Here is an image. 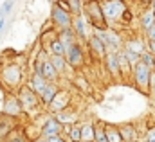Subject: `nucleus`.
I'll return each mask as SVG.
<instances>
[{
    "mask_svg": "<svg viewBox=\"0 0 155 142\" xmlns=\"http://www.w3.org/2000/svg\"><path fill=\"white\" fill-rule=\"evenodd\" d=\"M4 29V18H0V31Z\"/></svg>",
    "mask_w": 155,
    "mask_h": 142,
    "instance_id": "obj_34",
    "label": "nucleus"
},
{
    "mask_svg": "<svg viewBox=\"0 0 155 142\" xmlns=\"http://www.w3.org/2000/svg\"><path fill=\"white\" fill-rule=\"evenodd\" d=\"M43 142H65V139L60 137V135H54V137H45Z\"/></svg>",
    "mask_w": 155,
    "mask_h": 142,
    "instance_id": "obj_30",
    "label": "nucleus"
},
{
    "mask_svg": "<svg viewBox=\"0 0 155 142\" xmlns=\"http://www.w3.org/2000/svg\"><path fill=\"white\" fill-rule=\"evenodd\" d=\"M74 29H76V33L81 36V38L87 36V33H85V18H83L81 15H78V18L74 20Z\"/></svg>",
    "mask_w": 155,
    "mask_h": 142,
    "instance_id": "obj_25",
    "label": "nucleus"
},
{
    "mask_svg": "<svg viewBox=\"0 0 155 142\" xmlns=\"http://www.w3.org/2000/svg\"><path fill=\"white\" fill-rule=\"evenodd\" d=\"M38 142H43V139H41V140H38Z\"/></svg>",
    "mask_w": 155,
    "mask_h": 142,
    "instance_id": "obj_38",
    "label": "nucleus"
},
{
    "mask_svg": "<svg viewBox=\"0 0 155 142\" xmlns=\"http://www.w3.org/2000/svg\"><path fill=\"white\" fill-rule=\"evenodd\" d=\"M117 69L121 74H128L130 72V63L124 58V52H117Z\"/></svg>",
    "mask_w": 155,
    "mask_h": 142,
    "instance_id": "obj_19",
    "label": "nucleus"
},
{
    "mask_svg": "<svg viewBox=\"0 0 155 142\" xmlns=\"http://www.w3.org/2000/svg\"><path fill=\"white\" fill-rule=\"evenodd\" d=\"M56 94H58V88H56L52 83H47V86L41 90V94H40V95H41V101H43L45 105H51V103H52V99L56 97Z\"/></svg>",
    "mask_w": 155,
    "mask_h": 142,
    "instance_id": "obj_12",
    "label": "nucleus"
},
{
    "mask_svg": "<svg viewBox=\"0 0 155 142\" xmlns=\"http://www.w3.org/2000/svg\"><path fill=\"white\" fill-rule=\"evenodd\" d=\"M18 103H20L22 110H31V108H35L38 105V99H36V94H35L29 86H24V88L20 90Z\"/></svg>",
    "mask_w": 155,
    "mask_h": 142,
    "instance_id": "obj_6",
    "label": "nucleus"
},
{
    "mask_svg": "<svg viewBox=\"0 0 155 142\" xmlns=\"http://www.w3.org/2000/svg\"><path fill=\"white\" fill-rule=\"evenodd\" d=\"M51 15H52V24H56L58 27H61V31L71 29L72 18H71V15H69L67 9L60 7L58 4H52V13H51Z\"/></svg>",
    "mask_w": 155,
    "mask_h": 142,
    "instance_id": "obj_2",
    "label": "nucleus"
},
{
    "mask_svg": "<svg viewBox=\"0 0 155 142\" xmlns=\"http://www.w3.org/2000/svg\"><path fill=\"white\" fill-rule=\"evenodd\" d=\"M79 133H81V142H94L96 126L94 124H83L79 128Z\"/></svg>",
    "mask_w": 155,
    "mask_h": 142,
    "instance_id": "obj_13",
    "label": "nucleus"
},
{
    "mask_svg": "<svg viewBox=\"0 0 155 142\" xmlns=\"http://www.w3.org/2000/svg\"><path fill=\"white\" fill-rule=\"evenodd\" d=\"M134 74H135V83L146 90L148 83H150V77H152V69H148L146 65H143L141 61L134 67Z\"/></svg>",
    "mask_w": 155,
    "mask_h": 142,
    "instance_id": "obj_5",
    "label": "nucleus"
},
{
    "mask_svg": "<svg viewBox=\"0 0 155 142\" xmlns=\"http://www.w3.org/2000/svg\"><path fill=\"white\" fill-rule=\"evenodd\" d=\"M87 11H88V18L92 22V25L96 27V31H105L107 29V25H105L107 22H105V16H103L99 2H88L87 4Z\"/></svg>",
    "mask_w": 155,
    "mask_h": 142,
    "instance_id": "obj_1",
    "label": "nucleus"
},
{
    "mask_svg": "<svg viewBox=\"0 0 155 142\" xmlns=\"http://www.w3.org/2000/svg\"><path fill=\"white\" fill-rule=\"evenodd\" d=\"M124 50L141 56V54L144 52V47H143V43H141L139 40H130V41H126V49H124Z\"/></svg>",
    "mask_w": 155,
    "mask_h": 142,
    "instance_id": "obj_16",
    "label": "nucleus"
},
{
    "mask_svg": "<svg viewBox=\"0 0 155 142\" xmlns=\"http://www.w3.org/2000/svg\"><path fill=\"white\" fill-rule=\"evenodd\" d=\"M51 52H52V56H65V49L61 47V43L58 41V38H54L51 41Z\"/></svg>",
    "mask_w": 155,
    "mask_h": 142,
    "instance_id": "obj_24",
    "label": "nucleus"
},
{
    "mask_svg": "<svg viewBox=\"0 0 155 142\" xmlns=\"http://www.w3.org/2000/svg\"><path fill=\"white\" fill-rule=\"evenodd\" d=\"M35 74H40L45 81H47V79L54 81V79L58 77V72L54 70V67H52V63H51L49 60H45V61H38V63H36V70H35Z\"/></svg>",
    "mask_w": 155,
    "mask_h": 142,
    "instance_id": "obj_7",
    "label": "nucleus"
},
{
    "mask_svg": "<svg viewBox=\"0 0 155 142\" xmlns=\"http://www.w3.org/2000/svg\"><path fill=\"white\" fill-rule=\"evenodd\" d=\"M71 140L72 142H81V133H79V128L74 126L72 130H71Z\"/></svg>",
    "mask_w": 155,
    "mask_h": 142,
    "instance_id": "obj_28",
    "label": "nucleus"
},
{
    "mask_svg": "<svg viewBox=\"0 0 155 142\" xmlns=\"http://www.w3.org/2000/svg\"><path fill=\"white\" fill-rule=\"evenodd\" d=\"M103 131H105V137L108 142H121V135H119V130L117 128H110V126H103Z\"/></svg>",
    "mask_w": 155,
    "mask_h": 142,
    "instance_id": "obj_18",
    "label": "nucleus"
},
{
    "mask_svg": "<svg viewBox=\"0 0 155 142\" xmlns=\"http://www.w3.org/2000/svg\"><path fill=\"white\" fill-rule=\"evenodd\" d=\"M20 111H22V106H20V103H18L16 97L5 101V113H9V115H18Z\"/></svg>",
    "mask_w": 155,
    "mask_h": 142,
    "instance_id": "obj_17",
    "label": "nucleus"
},
{
    "mask_svg": "<svg viewBox=\"0 0 155 142\" xmlns=\"http://www.w3.org/2000/svg\"><path fill=\"white\" fill-rule=\"evenodd\" d=\"M60 130H61V124L56 119H49V121H45V124L41 128V135L43 137H54V135H60Z\"/></svg>",
    "mask_w": 155,
    "mask_h": 142,
    "instance_id": "obj_9",
    "label": "nucleus"
},
{
    "mask_svg": "<svg viewBox=\"0 0 155 142\" xmlns=\"http://www.w3.org/2000/svg\"><path fill=\"white\" fill-rule=\"evenodd\" d=\"M153 95H155V81H153Z\"/></svg>",
    "mask_w": 155,
    "mask_h": 142,
    "instance_id": "obj_36",
    "label": "nucleus"
},
{
    "mask_svg": "<svg viewBox=\"0 0 155 142\" xmlns=\"http://www.w3.org/2000/svg\"><path fill=\"white\" fill-rule=\"evenodd\" d=\"M150 50H152L150 54H152V56L155 58V41H150Z\"/></svg>",
    "mask_w": 155,
    "mask_h": 142,
    "instance_id": "obj_33",
    "label": "nucleus"
},
{
    "mask_svg": "<svg viewBox=\"0 0 155 142\" xmlns=\"http://www.w3.org/2000/svg\"><path fill=\"white\" fill-rule=\"evenodd\" d=\"M107 67H108V70L112 72L114 76L119 74V69H117V54L116 52H110V54L107 56Z\"/></svg>",
    "mask_w": 155,
    "mask_h": 142,
    "instance_id": "obj_23",
    "label": "nucleus"
},
{
    "mask_svg": "<svg viewBox=\"0 0 155 142\" xmlns=\"http://www.w3.org/2000/svg\"><path fill=\"white\" fill-rule=\"evenodd\" d=\"M88 45H90V49L97 54V56H103L105 54V47H103V43L96 38V36H90V40H88Z\"/></svg>",
    "mask_w": 155,
    "mask_h": 142,
    "instance_id": "obj_22",
    "label": "nucleus"
},
{
    "mask_svg": "<svg viewBox=\"0 0 155 142\" xmlns=\"http://www.w3.org/2000/svg\"><path fill=\"white\" fill-rule=\"evenodd\" d=\"M65 56L69 58V63H71L72 67H79V65L83 63V49H81V45H79V43H74V45L67 50Z\"/></svg>",
    "mask_w": 155,
    "mask_h": 142,
    "instance_id": "obj_8",
    "label": "nucleus"
},
{
    "mask_svg": "<svg viewBox=\"0 0 155 142\" xmlns=\"http://www.w3.org/2000/svg\"><path fill=\"white\" fill-rule=\"evenodd\" d=\"M58 5L63 7V9H65V7H72V11L79 15V13H81V7H83V2H74V0H72V2H65V4H63V2H58Z\"/></svg>",
    "mask_w": 155,
    "mask_h": 142,
    "instance_id": "obj_26",
    "label": "nucleus"
},
{
    "mask_svg": "<svg viewBox=\"0 0 155 142\" xmlns=\"http://www.w3.org/2000/svg\"><path fill=\"white\" fill-rule=\"evenodd\" d=\"M94 142H108L105 137V131H103V126L96 128V135H94Z\"/></svg>",
    "mask_w": 155,
    "mask_h": 142,
    "instance_id": "obj_27",
    "label": "nucleus"
},
{
    "mask_svg": "<svg viewBox=\"0 0 155 142\" xmlns=\"http://www.w3.org/2000/svg\"><path fill=\"white\" fill-rule=\"evenodd\" d=\"M67 101H69V94H63V92H60V90H58L56 97H54V99H52V103H51L52 111H60L61 108L67 105Z\"/></svg>",
    "mask_w": 155,
    "mask_h": 142,
    "instance_id": "obj_14",
    "label": "nucleus"
},
{
    "mask_svg": "<svg viewBox=\"0 0 155 142\" xmlns=\"http://www.w3.org/2000/svg\"><path fill=\"white\" fill-rule=\"evenodd\" d=\"M146 142H155V126L148 130V135H146Z\"/></svg>",
    "mask_w": 155,
    "mask_h": 142,
    "instance_id": "obj_31",
    "label": "nucleus"
},
{
    "mask_svg": "<svg viewBox=\"0 0 155 142\" xmlns=\"http://www.w3.org/2000/svg\"><path fill=\"white\" fill-rule=\"evenodd\" d=\"M103 34H105V49H107V47H114V49H117V47L121 45V38H119L117 33L110 31V29H105Z\"/></svg>",
    "mask_w": 155,
    "mask_h": 142,
    "instance_id": "obj_11",
    "label": "nucleus"
},
{
    "mask_svg": "<svg viewBox=\"0 0 155 142\" xmlns=\"http://www.w3.org/2000/svg\"><path fill=\"white\" fill-rule=\"evenodd\" d=\"M146 36H148L150 41H155V25H152V27L146 31Z\"/></svg>",
    "mask_w": 155,
    "mask_h": 142,
    "instance_id": "obj_32",
    "label": "nucleus"
},
{
    "mask_svg": "<svg viewBox=\"0 0 155 142\" xmlns=\"http://www.w3.org/2000/svg\"><path fill=\"white\" fill-rule=\"evenodd\" d=\"M101 5V11H103V16H105V22H107V18L108 20H117L119 16H123L124 15V11H126V5L123 4V2H107V4H99Z\"/></svg>",
    "mask_w": 155,
    "mask_h": 142,
    "instance_id": "obj_3",
    "label": "nucleus"
},
{
    "mask_svg": "<svg viewBox=\"0 0 155 142\" xmlns=\"http://www.w3.org/2000/svg\"><path fill=\"white\" fill-rule=\"evenodd\" d=\"M2 79H4V83H7L11 86L20 85V81H22V69L18 65H7L2 70Z\"/></svg>",
    "mask_w": 155,
    "mask_h": 142,
    "instance_id": "obj_4",
    "label": "nucleus"
},
{
    "mask_svg": "<svg viewBox=\"0 0 155 142\" xmlns=\"http://www.w3.org/2000/svg\"><path fill=\"white\" fill-rule=\"evenodd\" d=\"M11 7H13V2H9V0L2 4V18H4V16H5V15L11 11Z\"/></svg>",
    "mask_w": 155,
    "mask_h": 142,
    "instance_id": "obj_29",
    "label": "nucleus"
},
{
    "mask_svg": "<svg viewBox=\"0 0 155 142\" xmlns=\"http://www.w3.org/2000/svg\"><path fill=\"white\" fill-rule=\"evenodd\" d=\"M51 63H52V67H54V70L58 72H65L67 69V65H65V60H63V56H51V60H49Z\"/></svg>",
    "mask_w": 155,
    "mask_h": 142,
    "instance_id": "obj_21",
    "label": "nucleus"
},
{
    "mask_svg": "<svg viewBox=\"0 0 155 142\" xmlns=\"http://www.w3.org/2000/svg\"><path fill=\"white\" fill-rule=\"evenodd\" d=\"M58 41L61 43V47L65 49V54H67V50L76 43V38H74V33L71 31V29H65V31H61V34L58 38Z\"/></svg>",
    "mask_w": 155,
    "mask_h": 142,
    "instance_id": "obj_10",
    "label": "nucleus"
},
{
    "mask_svg": "<svg viewBox=\"0 0 155 142\" xmlns=\"http://www.w3.org/2000/svg\"><path fill=\"white\" fill-rule=\"evenodd\" d=\"M47 83H49V81H45V79H43L40 74H35V76H33V79H31V85H29V88H31L35 94H41V90L47 86Z\"/></svg>",
    "mask_w": 155,
    "mask_h": 142,
    "instance_id": "obj_15",
    "label": "nucleus"
},
{
    "mask_svg": "<svg viewBox=\"0 0 155 142\" xmlns=\"http://www.w3.org/2000/svg\"><path fill=\"white\" fill-rule=\"evenodd\" d=\"M141 24H143V27L148 31L152 25H155V15L152 9H148V11H144V15H143V18H141Z\"/></svg>",
    "mask_w": 155,
    "mask_h": 142,
    "instance_id": "obj_20",
    "label": "nucleus"
},
{
    "mask_svg": "<svg viewBox=\"0 0 155 142\" xmlns=\"http://www.w3.org/2000/svg\"><path fill=\"white\" fill-rule=\"evenodd\" d=\"M9 142H24V139H13V140H9Z\"/></svg>",
    "mask_w": 155,
    "mask_h": 142,
    "instance_id": "obj_35",
    "label": "nucleus"
},
{
    "mask_svg": "<svg viewBox=\"0 0 155 142\" xmlns=\"http://www.w3.org/2000/svg\"><path fill=\"white\" fill-rule=\"evenodd\" d=\"M153 67H155V58H153Z\"/></svg>",
    "mask_w": 155,
    "mask_h": 142,
    "instance_id": "obj_37",
    "label": "nucleus"
}]
</instances>
